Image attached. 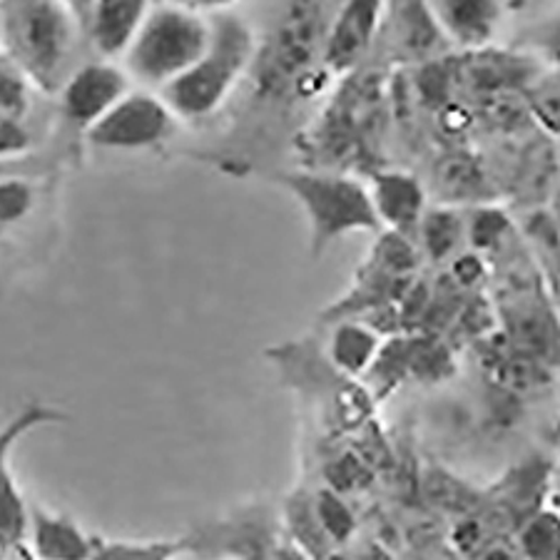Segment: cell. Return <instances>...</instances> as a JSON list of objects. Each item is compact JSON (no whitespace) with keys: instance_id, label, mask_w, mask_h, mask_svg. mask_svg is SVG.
<instances>
[{"instance_id":"d6a6232c","label":"cell","mask_w":560,"mask_h":560,"mask_svg":"<svg viewBox=\"0 0 560 560\" xmlns=\"http://www.w3.org/2000/svg\"><path fill=\"white\" fill-rule=\"evenodd\" d=\"M60 3L72 13V18L80 23V28H85L90 8H93V0H60Z\"/></svg>"},{"instance_id":"52a82bcc","label":"cell","mask_w":560,"mask_h":560,"mask_svg":"<svg viewBox=\"0 0 560 560\" xmlns=\"http://www.w3.org/2000/svg\"><path fill=\"white\" fill-rule=\"evenodd\" d=\"M68 417L58 406L33 401L13 413L0 427V544L13 538H25L28 533V501L23 499L21 486L13 474V454L21 441L35 429L52 427Z\"/></svg>"},{"instance_id":"9a60e30c","label":"cell","mask_w":560,"mask_h":560,"mask_svg":"<svg viewBox=\"0 0 560 560\" xmlns=\"http://www.w3.org/2000/svg\"><path fill=\"white\" fill-rule=\"evenodd\" d=\"M382 349L378 331L359 322H341L329 339V359L337 372L349 378L364 376Z\"/></svg>"},{"instance_id":"8d00e7d4","label":"cell","mask_w":560,"mask_h":560,"mask_svg":"<svg viewBox=\"0 0 560 560\" xmlns=\"http://www.w3.org/2000/svg\"><path fill=\"white\" fill-rule=\"evenodd\" d=\"M0 232H3V230H0Z\"/></svg>"},{"instance_id":"8992f818","label":"cell","mask_w":560,"mask_h":560,"mask_svg":"<svg viewBox=\"0 0 560 560\" xmlns=\"http://www.w3.org/2000/svg\"><path fill=\"white\" fill-rule=\"evenodd\" d=\"M175 122L177 117L162 97L128 90L85 135L93 148L140 152L162 148L175 135Z\"/></svg>"},{"instance_id":"cb8c5ba5","label":"cell","mask_w":560,"mask_h":560,"mask_svg":"<svg viewBox=\"0 0 560 560\" xmlns=\"http://www.w3.org/2000/svg\"><path fill=\"white\" fill-rule=\"evenodd\" d=\"M25 78L11 62H0V120L21 122L28 113V88Z\"/></svg>"},{"instance_id":"44dd1931","label":"cell","mask_w":560,"mask_h":560,"mask_svg":"<svg viewBox=\"0 0 560 560\" xmlns=\"http://www.w3.org/2000/svg\"><path fill=\"white\" fill-rule=\"evenodd\" d=\"M439 189L446 202H476L486 192V177L468 160H448L439 170Z\"/></svg>"},{"instance_id":"ba28073f","label":"cell","mask_w":560,"mask_h":560,"mask_svg":"<svg viewBox=\"0 0 560 560\" xmlns=\"http://www.w3.org/2000/svg\"><path fill=\"white\" fill-rule=\"evenodd\" d=\"M384 5L386 0H339L322 48V66L331 78H345L364 66L376 45Z\"/></svg>"},{"instance_id":"ac0fdd59","label":"cell","mask_w":560,"mask_h":560,"mask_svg":"<svg viewBox=\"0 0 560 560\" xmlns=\"http://www.w3.org/2000/svg\"><path fill=\"white\" fill-rule=\"evenodd\" d=\"M192 548L189 538L175 540H101L95 538V550L90 560H175Z\"/></svg>"},{"instance_id":"7402d4cb","label":"cell","mask_w":560,"mask_h":560,"mask_svg":"<svg viewBox=\"0 0 560 560\" xmlns=\"http://www.w3.org/2000/svg\"><path fill=\"white\" fill-rule=\"evenodd\" d=\"M464 224H466V240L471 242L474 249L499 247L511 232V220L505 217V212L486 205H478L471 214L464 217Z\"/></svg>"},{"instance_id":"5b68a950","label":"cell","mask_w":560,"mask_h":560,"mask_svg":"<svg viewBox=\"0 0 560 560\" xmlns=\"http://www.w3.org/2000/svg\"><path fill=\"white\" fill-rule=\"evenodd\" d=\"M279 185L302 205L310 224V252L314 259H319L334 242L351 232L382 230L369 200V189L357 177L329 173V170H304V173L279 175Z\"/></svg>"},{"instance_id":"1f68e13d","label":"cell","mask_w":560,"mask_h":560,"mask_svg":"<svg viewBox=\"0 0 560 560\" xmlns=\"http://www.w3.org/2000/svg\"><path fill=\"white\" fill-rule=\"evenodd\" d=\"M269 560H312V558L287 538V540H282V544L272 546V550H269Z\"/></svg>"},{"instance_id":"9c48e42d","label":"cell","mask_w":560,"mask_h":560,"mask_svg":"<svg viewBox=\"0 0 560 560\" xmlns=\"http://www.w3.org/2000/svg\"><path fill=\"white\" fill-rule=\"evenodd\" d=\"M376 43H386L388 56L406 62L441 58L451 48L429 0H386Z\"/></svg>"},{"instance_id":"7a4b0ae2","label":"cell","mask_w":560,"mask_h":560,"mask_svg":"<svg viewBox=\"0 0 560 560\" xmlns=\"http://www.w3.org/2000/svg\"><path fill=\"white\" fill-rule=\"evenodd\" d=\"M80 23L60 0H0V45L25 83L56 95L75 70Z\"/></svg>"},{"instance_id":"7c38bea8","label":"cell","mask_w":560,"mask_h":560,"mask_svg":"<svg viewBox=\"0 0 560 560\" xmlns=\"http://www.w3.org/2000/svg\"><path fill=\"white\" fill-rule=\"evenodd\" d=\"M150 8L152 0H93L83 35L103 60L120 58L142 28Z\"/></svg>"},{"instance_id":"f1b7e54d","label":"cell","mask_w":560,"mask_h":560,"mask_svg":"<svg viewBox=\"0 0 560 560\" xmlns=\"http://www.w3.org/2000/svg\"><path fill=\"white\" fill-rule=\"evenodd\" d=\"M0 560H38L28 538H13L0 544Z\"/></svg>"},{"instance_id":"e0dca14e","label":"cell","mask_w":560,"mask_h":560,"mask_svg":"<svg viewBox=\"0 0 560 560\" xmlns=\"http://www.w3.org/2000/svg\"><path fill=\"white\" fill-rule=\"evenodd\" d=\"M421 247L433 261H444L456 257L460 240L466 237L464 214L451 210V207H439V210H427L419 222Z\"/></svg>"},{"instance_id":"4316f807","label":"cell","mask_w":560,"mask_h":560,"mask_svg":"<svg viewBox=\"0 0 560 560\" xmlns=\"http://www.w3.org/2000/svg\"><path fill=\"white\" fill-rule=\"evenodd\" d=\"M413 548H417V553H413L417 560H468L460 550L454 548V544L441 538H423Z\"/></svg>"},{"instance_id":"2e32d148","label":"cell","mask_w":560,"mask_h":560,"mask_svg":"<svg viewBox=\"0 0 560 560\" xmlns=\"http://www.w3.org/2000/svg\"><path fill=\"white\" fill-rule=\"evenodd\" d=\"M284 523L289 530V540H292L296 548H302L312 560H324L331 550H337L327 538V533L322 530L319 521H316L312 495L294 493L292 499L287 501Z\"/></svg>"},{"instance_id":"4fadbf2b","label":"cell","mask_w":560,"mask_h":560,"mask_svg":"<svg viewBox=\"0 0 560 560\" xmlns=\"http://www.w3.org/2000/svg\"><path fill=\"white\" fill-rule=\"evenodd\" d=\"M38 560H90L95 550V538L78 526L66 513L28 503V533Z\"/></svg>"},{"instance_id":"83f0119b","label":"cell","mask_w":560,"mask_h":560,"mask_svg":"<svg viewBox=\"0 0 560 560\" xmlns=\"http://www.w3.org/2000/svg\"><path fill=\"white\" fill-rule=\"evenodd\" d=\"M483 275V265L476 255H464L454 261V277L460 284H474Z\"/></svg>"},{"instance_id":"8fae6325","label":"cell","mask_w":560,"mask_h":560,"mask_svg":"<svg viewBox=\"0 0 560 560\" xmlns=\"http://www.w3.org/2000/svg\"><path fill=\"white\" fill-rule=\"evenodd\" d=\"M366 189L382 230L386 228L406 237L417 232L427 212V189L417 175L401 170H376Z\"/></svg>"},{"instance_id":"30bf717a","label":"cell","mask_w":560,"mask_h":560,"mask_svg":"<svg viewBox=\"0 0 560 560\" xmlns=\"http://www.w3.org/2000/svg\"><path fill=\"white\" fill-rule=\"evenodd\" d=\"M128 90H132L128 70L110 60L83 62L58 90L60 113L72 128L88 132Z\"/></svg>"},{"instance_id":"277c9868","label":"cell","mask_w":560,"mask_h":560,"mask_svg":"<svg viewBox=\"0 0 560 560\" xmlns=\"http://www.w3.org/2000/svg\"><path fill=\"white\" fill-rule=\"evenodd\" d=\"M210 45V15L162 0L152 5L125 52L128 75L148 88H165L202 58Z\"/></svg>"},{"instance_id":"d6986e66","label":"cell","mask_w":560,"mask_h":560,"mask_svg":"<svg viewBox=\"0 0 560 560\" xmlns=\"http://www.w3.org/2000/svg\"><path fill=\"white\" fill-rule=\"evenodd\" d=\"M516 550L521 560H558V516L536 511L518 523Z\"/></svg>"},{"instance_id":"e575fe53","label":"cell","mask_w":560,"mask_h":560,"mask_svg":"<svg viewBox=\"0 0 560 560\" xmlns=\"http://www.w3.org/2000/svg\"><path fill=\"white\" fill-rule=\"evenodd\" d=\"M324 560H351V556L345 553V550H341V548H337V550H331V553L324 558Z\"/></svg>"},{"instance_id":"6da1fadb","label":"cell","mask_w":560,"mask_h":560,"mask_svg":"<svg viewBox=\"0 0 560 560\" xmlns=\"http://www.w3.org/2000/svg\"><path fill=\"white\" fill-rule=\"evenodd\" d=\"M339 0H275L265 38H257L252 105L287 107L310 103L331 75L322 66L324 35Z\"/></svg>"},{"instance_id":"3957f363","label":"cell","mask_w":560,"mask_h":560,"mask_svg":"<svg viewBox=\"0 0 560 560\" xmlns=\"http://www.w3.org/2000/svg\"><path fill=\"white\" fill-rule=\"evenodd\" d=\"M257 35L237 13L210 15V45L192 68L162 88V101L177 120H210L247 78L255 60Z\"/></svg>"},{"instance_id":"d4e9b609","label":"cell","mask_w":560,"mask_h":560,"mask_svg":"<svg viewBox=\"0 0 560 560\" xmlns=\"http://www.w3.org/2000/svg\"><path fill=\"white\" fill-rule=\"evenodd\" d=\"M528 103L533 117H538V122L558 138V75L548 72L546 78H540L528 90Z\"/></svg>"},{"instance_id":"603a6c76","label":"cell","mask_w":560,"mask_h":560,"mask_svg":"<svg viewBox=\"0 0 560 560\" xmlns=\"http://www.w3.org/2000/svg\"><path fill=\"white\" fill-rule=\"evenodd\" d=\"M35 207V187L31 179L5 175L0 177V230L25 220Z\"/></svg>"},{"instance_id":"f546056e","label":"cell","mask_w":560,"mask_h":560,"mask_svg":"<svg viewBox=\"0 0 560 560\" xmlns=\"http://www.w3.org/2000/svg\"><path fill=\"white\" fill-rule=\"evenodd\" d=\"M175 3L189 8V11L202 13V15H214V13L232 11L240 0H175Z\"/></svg>"},{"instance_id":"ffe728a7","label":"cell","mask_w":560,"mask_h":560,"mask_svg":"<svg viewBox=\"0 0 560 560\" xmlns=\"http://www.w3.org/2000/svg\"><path fill=\"white\" fill-rule=\"evenodd\" d=\"M314 501V513L316 521H319L322 530L327 533L334 548H345L351 540L357 538V516L354 511L349 509V503L341 499L337 491L322 489L319 493L312 495Z\"/></svg>"},{"instance_id":"4dcf8cb0","label":"cell","mask_w":560,"mask_h":560,"mask_svg":"<svg viewBox=\"0 0 560 560\" xmlns=\"http://www.w3.org/2000/svg\"><path fill=\"white\" fill-rule=\"evenodd\" d=\"M351 560H396L392 550L386 546L378 544V540H366L357 548V553L351 556Z\"/></svg>"},{"instance_id":"836d02e7","label":"cell","mask_w":560,"mask_h":560,"mask_svg":"<svg viewBox=\"0 0 560 560\" xmlns=\"http://www.w3.org/2000/svg\"><path fill=\"white\" fill-rule=\"evenodd\" d=\"M240 560H269V553L265 550V546H261V548L249 550V553H245Z\"/></svg>"},{"instance_id":"d590c367","label":"cell","mask_w":560,"mask_h":560,"mask_svg":"<svg viewBox=\"0 0 560 560\" xmlns=\"http://www.w3.org/2000/svg\"><path fill=\"white\" fill-rule=\"evenodd\" d=\"M232 560H240V558H232Z\"/></svg>"},{"instance_id":"484cf974","label":"cell","mask_w":560,"mask_h":560,"mask_svg":"<svg viewBox=\"0 0 560 560\" xmlns=\"http://www.w3.org/2000/svg\"><path fill=\"white\" fill-rule=\"evenodd\" d=\"M31 150V135L21 122L0 120V160L21 158Z\"/></svg>"},{"instance_id":"5bb4252c","label":"cell","mask_w":560,"mask_h":560,"mask_svg":"<svg viewBox=\"0 0 560 560\" xmlns=\"http://www.w3.org/2000/svg\"><path fill=\"white\" fill-rule=\"evenodd\" d=\"M446 38L464 48H481L495 33L501 0H429Z\"/></svg>"}]
</instances>
